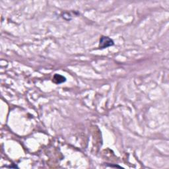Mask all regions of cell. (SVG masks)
<instances>
[{
	"instance_id": "obj_2",
	"label": "cell",
	"mask_w": 169,
	"mask_h": 169,
	"mask_svg": "<svg viewBox=\"0 0 169 169\" xmlns=\"http://www.w3.org/2000/svg\"><path fill=\"white\" fill-rule=\"evenodd\" d=\"M53 81H54L55 83L60 84V83H63V82H65V81H66V78H65L62 76H60V75L56 74L54 76Z\"/></svg>"
},
{
	"instance_id": "obj_1",
	"label": "cell",
	"mask_w": 169,
	"mask_h": 169,
	"mask_svg": "<svg viewBox=\"0 0 169 169\" xmlns=\"http://www.w3.org/2000/svg\"><path fill=\"white\" fill-rule=\"evenodd\" d=\"M114 45V41L108 37H102L100 39L99 47L100 48H106Z\"/></svg>"
}]
</instances>
